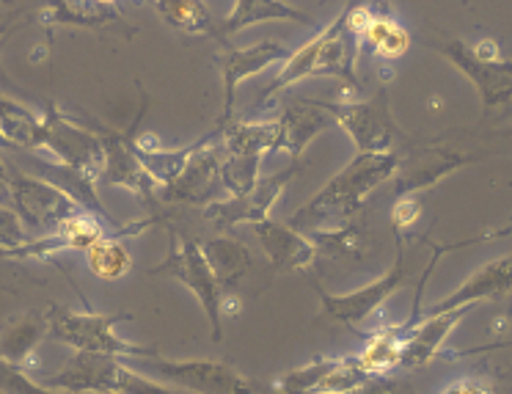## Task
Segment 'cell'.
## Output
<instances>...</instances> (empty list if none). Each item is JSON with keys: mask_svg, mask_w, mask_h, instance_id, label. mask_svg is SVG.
<instances>
[{"mask_svg": "<svg viewBox=\"0 0 512 394\" xmlns=\"http://www.w3.org/2000/svg\"><path fill=\"white\" fill-rule=\"evenodd\" d=\"M468 47H471L474 58L485 61V64H499V61H504V58H501V47L496 39H479V45H468Z\"/></svg>", "mask_w": 512, "mask_h": 394, "instance_id": "cell-39", "label": "cell"}, {"mask_svg": "<svg viewBox=\"0 0 512 394\" xmlns=\"http://www.w3.org/2000/svg\"><path fill=\"white\" fill-rule=\"evenodd\" d=\"M512 282V262L510 257H499L490 259L488 265H482L479 271H474L468 276L466 282L457 287L455 293H449L441 301H435L433 306H427L424 312L408 320V323H400L402 334L422 317H433V315H444V312H455V309H471L479 301H488V298H496V295H504L510 290Z\"/></svg>", "mask_w": 512, "mask_h": 394, "instance_id": "cell-13", "label": "cell"}, {"mask_svg": "<svg viewBox=\"0 0 512 394\" xmlns=\"http://www.w3.org/2000/svg\"><path fill=\"white\" fill-rule=\"evenodd\" d=\"M290 58V50L273 39H262L259 45L243 47V50H232L221 58V75H223V119L221 124H226L232 119L234 113V97H237V89L245 78H254L265 69L276 67V64H284Z\"/></svg>", "mask_w": 512, "mask_h": 394, "instance_id": "cell-15", "label": "cell"}, {"mask_svg": "<svg viewBox=\"0 0 512 394\" xmlns=\"http://www.w3.org/2000/svg\"><path fill=\"white\" fill-rule=\"evenodd\" d=\"M356 56L358 36L350 31L347 9H342V14L336 17L334 23L325 25L312 42H306L301 50L290 53L276 80L256 97V108L268 111L281 100V94L290 86H295L298 80L320 78V75H331V78L342 80V91H339L342 100L339 102H356L358 94H361L356 75Z\"/></svg>", "mask_w": 512, "mask_h": 394, "instance_id": "cell-1", "label": "cell"}, {"mask_svg": "<svg viewBox=\"0 0 512 394\" xmlns=\"http://www.w3.org/2000/svg\"><path fill=\"white\" fill-rule=\"evenodd\" d=\"M400 163L402 160L394 152L358 155L336 177L325 182L323 188L314 193L312 202L292 215V221L287 226L306 235V232H317L323 226L334 229V226L353 221L364 210L369 193L380 188L386 180H391L400 169Z\"/></svg>", "mask_w": 512, "mask_h": 394, "instance_id": "cell-2", "label": "cell"}, {"mask_svg": "<svg viewBox=\"0 0 512 394\" xmlns=\"http://www.w3.org/2000/svg\"><path fill=\"white\" fill-rule=\"evenodd\" d=\"M408 279V271H405V251H402V240H397V257H394V265L389 271L383 273L380 279L369 282L367 287L361 290H353V293L345 295H331L320 293V301H323V315L328 320H336V323H345L350 328H361L367 323L369 317L378 312L380 306L389 301L391 295L400 290L402 284Z\"/></svg>", "mask_w": 512, "mask_h": 394, "instance_id": "cell-9", "label": "cell"}, {"mask_svg": "<svg viewBox=\"0 0 512 394\" xmlns=\"http://www.w3.org/2000/svg\"><path fill=\"white\" fill-rule=\"evenodd\" d=\"M146 367L157 375L155 381H166L168 386L188 394H256L251 381L223 361H174L152 356L146 359Z\"/></svg>", "mask_w": 512, "mask_h": 394, "instance_id": "cell-8", "label": "cell"}, {"mask_svg": "<svg viewBox=\"0 0 512 394\" xmlns=\"http://www.w3.org/2000/svg\"><path fill=\"white\" fill-rule=\"evenodd\" d=\"M204 257L210 262V268L215 276L221 279V284H232L234 279H240L248 265H251V254L243 243L237 240H226V237H215V240H199Z\"/></svg>", "mask_w": 512, "mask_h": 394, "instance_id": "cell-30", "label": "cell"}, {"mask_svg": "<svg viewBox=\"0 0 512 394\" xmlns=\"http://www.w3.org/2000/svg\"><path fill=\"white\" fill-rule=\"evenodd\" d=\"M39 149H47L56 158L58 166L75 171L91 182H100L102 163H105L100 133H91L86 127L75 124L69 116L58 111L53 102L47 105L45 116H42Z\"/></svg>", "mask_w": 512, "mask_h": 394, "instance_id": "cell-7", "label": "cell"}, {"mask_svg": "<svg viewBox=\"0 0 512 394\" xmlns=\"http://www.w3.org/2000/svg\"><path fill=\"white\" fill-rule=\"evenodd\" d=\"M223 138V155L265 158L276 152V122H226L218 127Z\"/></svg>", "mask_w": 512, "mask_h": 394, "instance_id": "cell-25", "label": "cell"}, {"mask_svg": "<svg viewBox=\"0 0 512 394\" xmlns=\"http://www.w3.org/2000/svg\"><path fill=\"white\" fill-rule=\"evenodd\" d=\"M9 199H12L9 196V166L0 160V204H6Z\"/></svg>", "mask_w": 512, "mask_h": 394, "instance_id": "cell-40", "label": "cell"}, {"mask_svg": "<svg viewBox=\"0 0 512 394\" xmlns=\"http://www.w3.org/2000/svg\"><path fill=\"white\" fill-rule=\"evenodd\" d=\"M108 394H188L182 389H174L163 381H155L149 375H141L135 372L133 367H127V361L119 364V370L113 375L111 386H108Z\"/></svg>", "mask_w": 512, "mask_h": 394, "instance_id": "cell-34", "label": "cell"}, {"mask_svg": "<svg viewBox=\"0 0 512 394\" xmlns=\"http://www.w3.org/2000/svg\"><path fill=\"white\" fill-rule=\"evenodd\" d=\"M331 116L320 108L317 100H301L290 97L281 108V116L276 119V149L290 152L292 160L298 163L303 149L312 144L314 138L331 127Z\"/></svg>", "mask_w": 512, "mask_h": 394, "instance_id": "cell-17", "label": "cell"}, {"mask_svg": "<svg viewBox=\"0 0 512 394\" xmlns=\"http://www.w3.org/2000/svg\"><path fill=\"white\" fill-rule=\"evenodd\" d=\"M9 196L25 232L31 229L36 237L56 235L80 215H91L61 188L17 169H9Z\"/></svg>", "mask_w": 512, "mask_h": 394, "instance_id": "cell-4", "label": "cell"}, {"mask_svg": "<svg viewBox=\"0 0 512 394\" xmlns=\"http://www.w3.org/2000/svg\"><path fill=\"white\" fill-rule=\"evenodd\" d=\"M466 163H471V158L460 155V152H452V149H427L419 158L411 160V166H402L397 169V180H394V193L397 196H413L422 188H430L438 180L449 177L452 171L463 169Z\"/></svg>", "mask_w": 512, "mask_h": 394, "instance_id": "cell-20", "label": "cell"}, {"mask_svg": "<svg viewBox=\"0 0 512 394\" xmlns=\"http://www.w3.org/2000/svg\"><path fill=\"white\" fill-rule=\"evenodd\" d=\"M47 334V315L42 312H25L12 317L6 326L0 328V361L20 367L34 356L36 345Z\"/></svg>", "mask_w": 512, "mask_h": 394, "instance_id": "cell-22", "label": "cell"}, {"mask_svg": "<svg viewBox=\"0 0 512 394\" xmlns=\"http://www.w3.org/2000/svg\"><path fill=\"white\" fill-rule=\"evenodd\" d=\"M298 171V163H292L290 169L281 171V174H273L268 180L256 182V188H251L243 196H232V199H223V202H212L204 207V218L210 224L221 226V229H229V226L240 224H262L268 221L273 204L279 202L284 188L290 185V180Z\"/></svg>", "mask_w": 512, "mask_h": 394, "instance_id": "cell-10", "label": "cell"}, {"mask_svg": "<svg viewBox=\"0 0 512 394\" xmlns=\"http://www.w3.org/2000/svg\"><path fill=\"white\" fill-rule=\"evenodd\" d=\"M0 392L3 394H64V392H50L42 383L31 381L20 367L0 361Z\"/></svg>", "mask_w": 512, "mask_h": 394, "instance_id": "cell-35", "label": "cell"}, {"mask_svg": "<svg viewBox=\"0 0 512 394\" xmlns=\"http://www.w3.org/2000/svg\"><path fill=\"white\" fill-rule=\"evenodd\" d=\"M419 221V202L413 196H397L391 204V226L397 232V240H405V232Z\"/></svg>", "mask_w": 512, "mask_h": 394, "instance_id": "cell-37", "label": "cell"}, {"mask_svg": "<svg viewBox=\"0 0 512 394\" xmlns=\"http://www.w3.org/2000/svg\"><path fill=\"white\" fill-rule=\"evenodd\" d=\"M119 232L122 229H111L94 215H80L78 221L67 224L56 235L31 237L25 246L0 254V259H50L61 254V251H89L94 243H100V240L111 235H119Z\"/></svg>", "mask_w": 512, "mask_h": 394, "instance_id": "cell-16", "label": "cell"}, {"mask_svg": "<svg viewBox=\"0 0 512 394\" xmlns=\"http://www.w3.org/2000/svg\"><path fill=\"white\" fill-rule=\"evenodd\" d=\"M367 47L380 61H397L411 50V34L391 14H372V20L358 34V50Z\"/></svg>", "mask_w": 512, "mask_h": 394, "instance_id": "cell-26", "label": "cell"}, {"mask_svg": "<svg viewBox=\"0 0 512 394\" xmlns=\"http://www.w3.org/2000/svg\"><path fill=\"white\" fill-rule=\"evenodd\" d=\"M127 320V315H97V312H72L64 306H53L47 312V331L75 353H97L111 359H152L155 348H141L116 334V326Z\"/></svg>", "mask_w": 512, "mask_h": 394, "instance_id": "cell-3", "label": "cell"}, {"mask_svg": "<svg viewBox=\"0 0 512 394\" xmlns=\"http://www.w3.org/2000/svg\"><path fill=\"white\" fill-rule=\"evenodd\" d=\"M45 25H75V28H100V25L122 20V6L113 0H83V3H47L42 6Z\"/></svg>", "mask_w": 512, "mask_h": 394, "instance_id": "cell-24", "label": "cell"}, {"mask_svg": "<svg viewBox=\"0 0 512 394\" xmlns=\"http://www.w3.org/2000/svg\"><path fill=\"white\" fill-rule=\"evenodd\" d=\"M259 243L268 254L273 271H306L317 259L312 240L279 221H262L254 226Z\"/></svg>", "mask_w": 512, "mask_h": 394, "instance_id": "cell-19", "label": "cell"}, {"mask_svg": "<svg viewBox=\"0 0 512 394\" xmlns=\"http://www.w3.org/2000/svg\"><path fill=\"white\" fill-rule=\"evenodd\" d=\"M155 276H171L188 287L190 293L199 298L204 315L210 320L212 339L221 342L223 337V284L210 268V262L201 251L199 240L188 235H179L174 251L168 254L163 265H157Z\"/></svg>", "mask_w": 512, "mask_h": 394, "instance_id": "cell-5", "label": "cell"}, {"mask_svg": "<svg viewBox=\"0 0 512 394\" xmlns=\"http://www.w3.org/2000/svg\"><path fill=\"white\" fill-rule=\"evenodd\" d=\"M152 224L149 218L141 221V224H133L122 229L119 235H111L100 240V243H94V246L86 251V265H89V271L102 279V282H116V279H122L130 273L133 268V254L127 251V246L122 243V237L130 235H141L146 226Z\"/></svg>", "mask_w": 512, "mask_h": 394, "instance_id": "cell-21", "label": "cell"}, {"mask_svg": "<svg viewBox=\"0 0 512 394\" xmlns=\"http://www.w3.org/2000/svg\"><path fill=\"white\" fill-rule=\"evenodd\" d=\"M320 102L331 122L339 124L347 136L353 138L358 155H383L391 152L394 136H397V124L391 116L389 91L378 89L369 100L356 102Z\"/></svg>", "mask_w": 512, "mask_h": 394, "instance_id": "cell-6", "label": "cell"}, {"mask_svg": "<svg viewBox=\"0 0 512 394\" xmlns=\"http://www.w3.org/2000/svg\"><path fill=\"white\" fill-rule=\"evenodd\" d=\"M0 149H12V147H9V144H6V141L0 138Z\"/></svg>", "mask_w": 512, "mask_h": 394, "instance_id": "cell-41", "label": "cell"}, {"mask_svg": "<svg viewBox=\"0 0 512 394\" xmlns=\"http://www.w3.org/2000/svg\"><path fill=\"white\" fill-rule=\"evenodd\" d=\"M402 328L383 326L378 331H372L367 337V345L358 353L356 361L361 364V370L367 372L369 378H386V372L400 370L402 361Z\"/></svg>", "mask_w": 512, "mask_h": 394, "instance_id": "cell-27", "label": "cell"}, {"mask_svg": "<svg viewBox=\"0 0 512 394\" xmlns=\"http://www.w3.org/2000/svg\"><path fill=\"white\" fill-rule=\"evenodd\" d=\"M309 240H312L317 257L320 254H328V257H347V259H361L367 254L369 248V235L364 221H347L342 226H334V229H317V232H309Z\"/></svg>", "mask_w": 512, "mask_h": 394, "instance_id": "cell-29", "label": "cell"}, {"mask_svg": "<svg viewBox=\"0 0 512 394\" xmlns=\"http://www.w3.org/2000/svg\"><path fill=\"white\" fill-rule=\"evenodd\" d=\"M438 394H496V386L488 378H457Z\"/></svg>", "mask_w": 512, "mask_h": 394, "instance_id": "cell-38", "label": "cell"}, {"mask_svg": "<svg viewBox=\"0 0 512 394\" xmlns=\"http://www.w3.org/2000/svg\"><path fill=\"white\" fill-rule=\"evenodd\" d=\"M259 166L262 158H240V155H223L221 169H218V180L223 188L232 196H243L259 182Z\"/></svg>", "mask_w": 512, "mask_h": 394, "instance_id": "cell-32", "label": "cell"}, {"mask_svg": "<svg viewBox=\"0 0 512 394\" xmlns=\"http://www.w3.org/2000/svg\"><path fill=\"white\" fill-rule=\"evenodd\" d=\"M31 235L25 232L23 221L17 218L9 204H0V254L25 246Z\"/></svg>", "mask_w": 512, "mask_h": 394, "instance_id": "cell-36", "label": "cell"}, {"mask_svg": "<svg viewBox=\"0 0 512 394\" xmlns=\"http://www.w3.org/2000/svg\"><path fill=\"white\" fill-rule=\"evenodd\" d=\"M438 53H444L452 67H457L466 75L479 91V100L485 105V111H496L510 102L512 91V64L499 61V64H485L471 53V47L463 39H449L438 45Z\"/></svg>", "mask_w": 512, "mask_h": 394, "instance_id": "cell-11", "label": "cell"}, {"mask_svg": "<svg viewBox=\"0 0 512 394\" xmlns=\"http://www.w3.org/2000/svg\"><path fill=\"white\" fill-rule=\"evenodd\" d=\"M334 364L336 359H317L306 367L290 370L273 383V394H314L325 375L334 370Z\"/></svg>", "mask_w": 512, "mask_h": 394, "instance_id": "cell-33", "label": "cell"}, {"mask_svg": "<svg viewBox=\"0 0 512 394\" xmlns=\"http://www.w3.org/2000/svg\"><path fill=\"white\" fill-rule=\"evenodd\" d=\"M466 315L468 306L466 309H455V312H444V315L416 320L402 337L400 370H422V367H427L444 350V342L449 339V334L455 331L457 323Z\"/></svg>", "mask_w": 512, "mask_h": 394, "instance_id": "cell-18", "label": "cell"}, {"mask_svg": "<svg viewBox=\"0 0 512 394\" xmlns=\"http://www.w3.org/2000/svg\"><path fill=\"white\" fill-rule=\"evenodd\" d=\"M155 9L182 36L215 34L210 9L199 0H163V3H155Z\"/></svg>", "mask_w": 512, "mask_h": 394, "instance_id": "cell-31", "label": "cell"}, {"mask_svg": "<svg viewBox=\"0 0 512 394\" xmlns=\"http://www.w3.org/2000/svg\"><path fill=\"white\" fill-rule=\"evenodd\" d=\"M298 23L309 25V14L295 9L290 3H279V0H237L226 20H223V34H237V31H245L256 23Z\"/></svg>", "mask_w": 512, "mask_h": 394, "instance_id": "cell-23", "label": "cell"}, {"mask_svg": "<svg viewBox=\"0 0 512 394\" xmlns=\"http://www.w3.org/2000/svg\"><path fill=\"white\" fill-rule=\"evenodd\" d=\"M0 138L12 149H39L42 116L9 97H0Z\"/></svg>", "mask_w": 512, "mask_h": 394, "instance_id": "cell-28", "label": "cell"}, {"mask_svg": "<svg viewBox=\"0 0 512 394\" xmlns=\"http://www.w3.org/2000/svg\"><path fill=\"white\" fill-rule=\"evenodd\" d=\"M102 138V155H105V163H102L100 182L105 185H116V188H127L133 193L135 199L155 210L157 202V188L155 182L149 180V174L141 166V160L135 158L133 152V138L119 136V133H100Z\"/></svg>", "mask_w": 512, "mask_h": 394, "instance_id": "cell-14", "label": "cell"}, {"mask_svg": "<svg viewBox=\"0 0 512 394\" xmlns=\"http://www.w3.org/2000/svg\"><path fill=\"white\" fill-rule=\"evenodd\" d=\"M215 138H218V130L196 141V149H193L188 163L182 166V171L168 182L166 188L157 191V199L174 204H199L210 196L223 160V152L215 149Z\"/></svg>", "mask_w": 512, "mask_h": 394, "instance_id": "cell-12", "label": "cell"}]
</instances>
